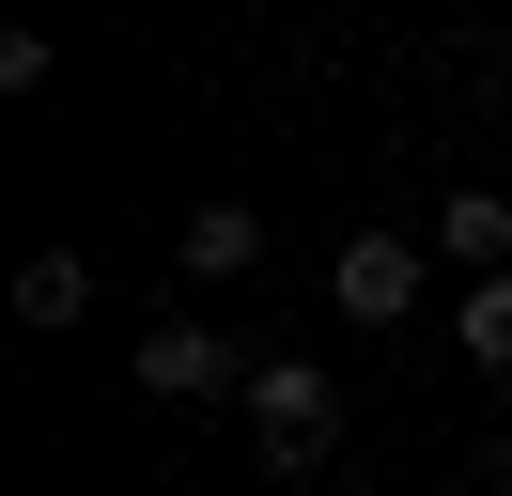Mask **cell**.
Returning <instances> with one entry per match:
<instances>
[{"label":"cell","mask_w":512,"mask_h":496,"mask_svg":"<svg viewBox=\"0 0 512 496\" xmlns=\"http://www.w3.org/2000/svg\"><path fill=\"white\" fill-rule=\"evenodd\" d=\"M249 372H264V357H233V341L187 326V310L140 326V403H249Z\"/></svg>","instance_id":"7a4b0ae2"},{"label":"cell","mask_w":512,"mask_h":496,"mask_svg":"<svg viewBox=\"0 0 512 496\" xmlns=\"http://www.w3.org/2000/svg\"><path fill=\"white\" fill-rule=\"evenodd\" d=\"M435 295V233H342V326H404Z\"/></svg>","instance_id":"3957f363"},{"label":"cell","mask_w":512,"mask_h":496,"mask_svg":"<svg viewBox=\"0 0 512 496\" xmlns=\"http://www.w3.org/2000/svg\"><path fill=\"white\" fill-rule=\"evenodd\" d=\"M249 450H264V481H311L342 450V372L326 357H264L249 372Z\"/></svg>","instance_id":"6da1fadb"},{"label":"cell","mask_w":512,"mask_h":496,"mask_svg":"<svg viewBox=\"0 0 512 496\" xmlns=\"http://www.w3.org/2000/svg\"><path fill=\"white\" fill-rule=\"evenodd\" d=\"M481 496H512V434H497V450H481Z\"/></svg>","instance_id":"ba28073f"},{"label":"cell","mask_w":512,"mask_h":496,"mask_svg":"<svg viewBox=\"0 0 512 496\" xmlns=\"http://www.w3.org/2000/svg\"><path fill=\"white\" fill-rule=\"evenodd\" d=\"M78 310H94V264L78 248H32L16 264V326H78Z\"/></svg>","instance_id":"8992f818"},{"label":"cell","mask_w":512,"mask_h":496,"mask_svg":"<svg viewBox=\"0 0 512 496\" xmlns=\"http://www.w3.org/2000/svg\"><path fill=\"white\" fill-rule=\"evenodd\" d=\"M171 264H187V279H249V264H264V217H249V202H187Z\"/></svg>","instance_id":"5b68a950"},{"label":"cell","mask_w":512,"mask_h":496,"mask_svg":"<svg viewBox=\"0 0 512 496\" xmlns=\"http://www.w3.org/2000/svg\"><path fill=\"white\" fill-rule=\"evenodd\" d=\"M466 372H512V279H466Z\"/></svg>","instance_id":"52a82bcc"},{"label":"cell","mask_w":512,"mask_h":496,"mask_svg":"<svg viewBox=\"0 0 512 496\" xmlns=\"http://www.w3.org/2000/svg\"><path fill=\"white\" fill-rule=\"evenodd\" d=\"M435 264L450 279H512V202H497V186H450V202H435Z\"/></svg>","instance_id":"277c9868"}]
</instances>
